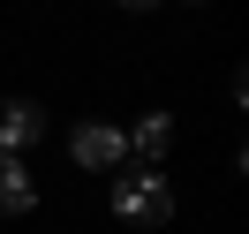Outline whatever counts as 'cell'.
<instances>
[{"instance_id":"cell-1","label":"cell","mask_w":249,"mask_h":234,"mask_svg":"<svg viewBox=\"0 0 249 234\" xmlns=\"http://www.w3.org/2000/svg\"><path fill=\"white\" fill-rule=\"evenodd\" d=\"M113 212L121 219H143V227H166L174 219V189L159 166H128L121 181H113Z\"/></svg>"},{"instance_id":"cell-2","label":"cell","mask_w":249,"mask_h":234,"mask_svg":"<svg viewBox=\"0 0 249 234\" xmlns=\"http://www.w3.org/2000/svg\"><path fill=\"white\" fill-rule=\"evenodd\" d=\"M68 159L91 166V174H113V166L128 159V144H121V128H113V121H83L76 136H68Z\"/></svg>"},{"instance_id":"cell-3","label":"cell","mask_w":249,"mask_h":234,"mask_svg":"<svg viewBox=\"0 0 249 234\" xmlns=\"http://www.w3.org/2000/svg\"><path fill=\"white\" fill-rule=\"evenodd\" d=\"M121 144L143 159V166H159V159H166V144H174V121H166V113H143L136 128H121Z\"/></svg>"},{"instance_id":"cell-4","label":"cell","mask_w":249,"mask_h":234,"mask_svg":"<svg viewBox=\"0 0 249 234\" xmlns=\"http://www.w3.org/2000/svg\"><path fill=\"white\" fill-rule=\"evenodd\" d=\"M46 136V113L31 106V98H16V106L0 113V151H23V144H38Z\"/></svg>"},{"instance_id":"cell-5","label":"cell","mask_w":249,"mask_h":234,"mask_svg":"<svg viewBox=\"0 0 249 234\" xmlns=\"http://www.w3.org/2000/svg\"><path fill=\"white\" fill-rule=\"evenodd\" d=\"M38 204V181L23 174V151H0V212H31Z\"/></svg>"},{"instance_id":"cell-6","label":"cell","mask_w":249,"mask_h":234,"mask_svg":"<svg viewBox=\"0 0 249 234\" xmlns=\"http://www.w3.org/2000/svg\"><path fill=\"white\" fill-rule=\"evenodd\" d=\"M121 8H151V0H121Z\"/></svg>"}]
</instances>
